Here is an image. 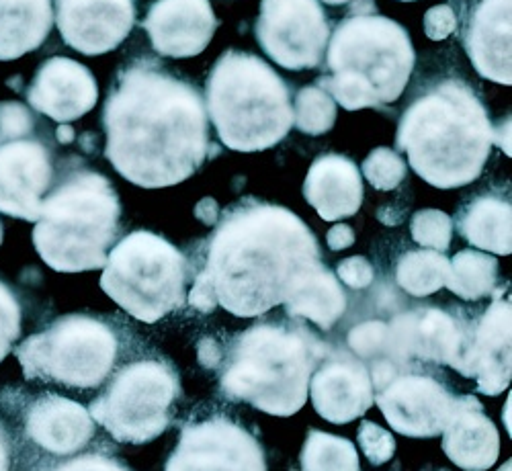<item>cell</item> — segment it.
Wrapping results in <instances>:
<instances>
[{"label":"cell","instance_id":"1","mask_svg":"<svg viewBox=\"0 0 512 471\" xmlns=\"http://www.w3.org/2000/svg\"><path fill=\"white\" fill-rule=\"evenodd\" d=\"M105 156L144 189L193 177L211 152L205 103L193 84L148 64L123 70L109 91Z\"/></svg>","mask_w":512,"mask_h":471},{"label":"cell","instance_id":"2","mask_svg":"<svg viewBox=\"0 0 512 471\" xmlns=\"http://www.w3.org/2000/svg\"><path fill=\"white\" fill-rule=\"evenodd\" d=\"M318 263V240L293 211L248 199L226 211L197 275L218 306L238 318H254L281 306Z\"/></svg>","mask_w":512,"mask_h":471},{"label":"cell","instance_id":"3","mask_svg":"<svg viewBox=\"0 0 512 471\" xmlns=\"http://www.w3.org/2000/svg\"><path fill=\"white\" fill-rule=\"evenodd\" d=\"M494 125L461 80H443L402 115L396 146L414 173L437 189L474 183L490 158Z\"/></svg>","mask_w":512,"mask_h":471},{"label":"cell","instance_id":"4","mask_svg":"<svg viewBox=\"0 0 512 471\" xmlns=\"http://www.w3.org/2000/svg\"><path fill=\"white\" fill-rule=\"evenodd\" d=\"M328 349L302 324L250 326L228 342L220 390L232 402H246L273 416H291L304 408L310 379Z\"/></svg>","mask_w":512,"mask_h":471},{"label":"cell","instance_id":"5","mask_svg":"<svg viewBox=\"0 0 512 471\" xmlns=\"http://www.w3.org/2000/svg\"><path fill=\"white\" fill-rule=\"evenodd\" d=\"M326 50L330 76H322L316 87L347 111L398 101L416 60L408 31L379 15L345 19Z\"/></svg>","mask_w":512,"mask_h":471},{"label":"cell","instance_id":"6","mask_svg":"<svg viewBox=\"0 0 512 471\" xmlns=\"http://www.w3.org/2000/svg\"><path fill=\"white\" fill-rule=\"evenodd\" d=\"M121 203L107 177L93 170L68 175L41 203L33 244L58 273L103 269L119 234Z\"/></svg>","mask_w":512,"mask_h":471},{"label":"cell","instance_id":"7","mask_svg":"<svg viewBox=\"0 0 512 471\" xmlns=\"http://www.w3.org/2000/svg\"><path fill=\"white\" fill-rule=\"evenodd\" d=\"M205 99L222 144L236 152L273 148L293 125L287 84L252 54L226 52L205 82Z\"/></svg>","mask_w":512,"mask_h":471},{"label":"cell","instance_id":"8","mask_svg":"<svg viewBox=\"0 0 512 471\" xmlns=\"http://www.w3.org/2000/svg\"><path fill=\"white\" fill-rule=\"evenodd\" d=\"M187 279L183 252L158 234L138 230L107 254L101 289L130 316L154 324L185 306Z\"/></svg>","mask_w":512,"mask_h":471},{"label":"cell","instance_id":"9","mask_svg":"<svg viewBox=\"0 0 512 471\" xmlns=\"http://www.w3.org/2000/svg\"><path fill=\"white\" fill-rule=\"evenodd\" d=\"M15 355L27 379L95 390L115 367L119 338L101 318L70 314L58 318L48 330L29 336Z\"/></svg>","mask_w":512,"mask_h":471},{"label":"cell","instance_id":"10","mask_svg":"<svg viewBox=\"0 0 512 471\" xmlns=\"http://www.w3.org/2000/svg\"><path fill=\"white\" fill-rule=\"evenodd\" d=\"M181 394L177 369L168 361L142 359L121 367L89 414L117 443L144 445L158 439L173 420Z\"/></svg>","mask_w":512,"mask_h":471},{"label":"cell","instance_id":"11","mask_svg":"<svg viewBox=\"0 0 512 471\" xmlns=\"http://www.w3.org/2000/svg\"><path fill=\"white\" fill-rule=\"evenodd\" d=\"M254 33L275 64L306 70L322 64L330 25L318 0H263Z\"/></svg>","mask_w":512,"mask_h":471},{"label":"cell","instance_id":"12","mask_svg":"<svg viewBox=\"0 0 512 471\" xmlns=\"http://www.w3.org/2000/svg\"><path fill=\"white\" fill-rule=\"evenodd\" d=\"M164 471H267V457L242 424L211 416L183 426Z\"/></svg>","mask_w":512,"mask_h":471},{"label":"cell","instance_id":"13","mask_svg":"<svg viewBox=\"0 0 512 471\" xmlns=\"http://www.w3.org/2000/svg\"><path fill=\"white\" fill-rule=\"evenodd\" d=\"M373 400L394 431L412 439L439 437L457 404V396L445 383L414 369H400L375 385Z\"/></svg>","mask_w":512,"mask_h":471},{"label":"cell","instance_id":"14","mask_svg":"<svg viewBox=\"0 0 512 471\" xmlns=\"http://www.w3.org/2000/svg\"><path fill=\"white\" fill-rule=\"evenodd\" d=\"M469 338V326L441 308H416L398 314L388 324L383 359L398 369L418 363L459 367Z\"/></svg>","mask_w":512,"mask_h":471},{"label":"cell","instance_id":"15","mask_svg":"<svg viewBox=\"0 0 512 471\" xmlns=\"http://www.w3.org/2000/svg\"><path fill=\"white\" fill-rule=\"evenodd\" d=\"M52 177L50 150L39 140H0V213L37 222Z\"/></svg>","mask_w":512,"mask_h":471},{"label":"cell","instance_id":"16","mask_svg":"<svg viewBox=\"0 0 512 471\" xmlns=\"http://www.w3.org/2000/svg\"><path fill=\"white\" fill-rule=\"evenodd\" d=\"M134 0H56V23L66 44L84 54H107L132 33Z\"/></svg>","mask_w":512,"mask_h":471},{"label":"cell","instance_id":"17","mask_svg":"<svg viewBox=\"0 0 512 471\" xmlns=\"http://www.w3.org/2000/svg\"><path fill=\"white\" fill-rule=\"evenodd\" d=\"M316 412L334 424H347L373 406V383L367 365L345 349H328L310 379Z\"/></svg>","mask_w":512,"mask_h":471},{"label":"cell","instance_id":"18","mask_svg":"<svg viewBox=\"0 0 512 471\" xmlns=\"http://www.w3.org/2000/svg\"><path fill=\"white\" fill-rule=\"evenodd\" d=\"M510 318V302L496 297L482 318L469 326L467 347L455 371L467 379H476L480 394L498 396L510 383Z\"/></svg>","mask_w":512,"mask_h":471},{"label":"cell","instance_id":"19","mask_svg":"<svg viewBox=\"0 0 512 471\" xmlns=\"http://www.w3.org/2000/svg\"><path fill=\"white\" fill-rule=\"evenodd\" d=\"M144 29L160 56L193 58L209 46L218 19L209 0H156L144 19Z\"/></svg>","mask_w":512,"mask_h":471},{"label":"cell","instance_id":"20","mask_svg":"<svg viewBox=\"0 0 512 471\" xmlns=\"http://www.w3.org/2000/svg\"><path fill=\"white\" fill-rule=\"evenodd\" d=\"M27 99L35 111L58 123H68L95 109L99 84L87 66L58 56L41 64L27 91Z\"/></svg>","mask_w":512,"mask_h":471},{"label":"cell","instance_id":"21","mask_svg":"<svg viewBox=\"0 0 512 471\" xmlns=\"http://www.w3.org/2000/svg\"><path fill=\"white\" fill-rule=\"evenodd\" d=\"M512 0H480L467 21L463 35L465 52L480 76L510 84Z\"/></svg>","mask_w":512,"mask_h":471},{"label":"cell","instance_id":"22","mask_svg":"<svg viewBox=\"0 0 512 471\" xmlns=\"http://www.w3.org/2000/svg\"><path fill=\"white\" fill-rule=\"evenodd\" d=\"M25 431L37 447L54 455H72L93 439L95 420L78 402L46 394L29 406Z\"/></svg>","mask_w":512,"mask_h":471},{"label":"cell","instance_id":"23","mask_svg":"<svg viewBox=\"0 0 512 471\" xmlns=\"http://www.w3.org/2000/svg\"><path fill=\"white\" fill-rule=\"evenodd\" d=\"M443 435L445 455L465 471L490 469L500 453V435L476 396H457Z\"/></svg>","mask_w":512,"mask_h":471},{"label":"cell","instance_id":"24","mask_svg":"<svg viewBox=\"0 0 512 471\" xmlns=\"http://www.w3.org/2000/svg\"><path fill=\"white\" fill-rule=\"evenodd\" d=\"M304 197L324 222L355 216L363 203V179L357 164L340 154L318 156L308 170Z\"/></svg>","mask_w":512,"mask_h":471},{"label":"cell","instance_id":"25","mask_svg":"<svg viewBox=\"0 0 512 471\" xmlns=\"http://www.w3.org/2000/svg\"><path fill=\"white\" fill-rule=\"evenodd\" d=\"M54 23L52 0H0V62L37 50Z\"/></svg>","mask_w":512,"mask_h":471},{"label":"cell","instance_id":"26","mask_svg":"<svg viewBox=\"0 0 512 471\" xmlns=\"http://www.w3.org/2000/svg\"><path fill=\"white\" fill-rule=\"evenodd\" d=\"M291 318H306L330 330L347 312V295L336 275L322 263L310 269L283 302Z\"/></svg>","mask_w":512,"mask_h":471},{"label":"cell","instance_id":"27","mask_svg":"<svg viewBox=\"0 0 512 471\" xmlns=\"http://www.w3.org/2000/svg\"><path fill=\"white\" fill-rule=\"evenodd\" d=\"M459 234L482 250L494 254L512 252L510 201L496 195H480L461 207L455 220Z\"/></svg>","mask_w":512,"mask_h":471},{"label":"cell","instance_id":"28","mask_svg":"<svg viewBox=\"0 0 512 471\" xmlns=\"http://www.w3.org/2000/svg\"><path fill=\"white\" fill-rule=\"evenodd\" d=\"M449 279L445 287L467 302H478V299L494 293L498 281V261L478 250H461L453 256Z\"/></svg>","mask_w":512,"mask_h":471},{"label":"cell","instance_id":"29","mask_svg":"<svg viewBox=\"0 0 512 471\" xmlns=\"http://www.w3.org/2000/svg\"><path fill=\"white\" fill-rule=\"evenodd\" d=\"M451 263L443 252L437 250H410L402 254L396 269L398 285L414 295L426 297L445 287Z\"/></svg>","mask_w":512,"mask_h":471},{"label":"cell","instance_id":"30","mask_svg":"<svg viewBox=\"0 0 512 471\" xmlns=\"http://www.w3.org/2000/svg\"><path fill=\"white\" fill-rule=\"evenodd\" d=\"M302 471H361L357 447L345 439L322 431H310L304 443Z\"/></svg>","mask_w":512,"mask_h":471},{"label":"cell","instance_id":"31","mask_svg":"<svg viewBox=\"0 0 512 471\" xmlns=\"http://www.w3.org/2000/svg\"><path fill=\"white\" fill-rule=\"evenodd\" d=\"M336 121V103L320 87H304L293 103V125L308 136H322Z\"/></svg>","mask_w":512,"mask_h":471},{"label":"cell","instance_id":"32","mask_svg":"<svg viewBox=\"0 0 512 471\" xmlns=\"http://www.w3.org/2000/svg\"><path fill=\"white\" fill-rule=\"evenodd\" d=\"M410 232L416 244L424 248H433L437 252H445L451 246L453 220L445 211L422 209L414 213Z\"/></svg>","mask_w":512,"mask_h":471},{"label":"cell","instance_id":"33","mask_svg":"<svg viewBox=\"0 0 512 471\" xmlns=\"http://www.w3.org/2000/svg\"><path fill=\"white\" fill-rule=\"evenodd\" d=\"M363 175L377 191H394L406 179V162L390 148H375L363 162Z\"/></svg>","mask_w":512,"mask_h":471},{"label":"cell","instance_id":"34","mask_svg":"<svg viewBox=\"0 0 512 471\" xmlns=\"http://www.w3.org/2000/svg\"><path fill=\"white\" fill-rule=\"evenodd\" d=\"M386 334H388L386 322L367 320L349 332L347 336L349 349L361 361H369V363L379 361L383 359V349H386Z\"/></svg>","mask_w":512,"mask_h":471},{"label":"cell","instance_id":"35","mask_svg":"<svg viewBox=\"0 0 512 471\" xmlns=\"http://www.w3.org/2000/svg\"><path fill=\"white\" fill-rule=\"evenodd\" d=\"M357 441H359L361 451L369 459V463L375 467L388 463L396 453V441L390 435V431H386L383 426L369 422V420L361 422Z\"/></svg>","mask_w":512,"mask_h":471},{"label":"cell","instance_id":"36","mask_svg":"<svg viewBox=\"0 0 512 471\" xmlns=\"http://www.w3.org/2000/svg\"><path fill=\"white\" fill-rule=\"evenodd\" d=\"M21 334V306L11 287L0 281V361H3Z\"/></svg>","mask_w":512,"mask_h":471},{"label":"cell","instance_id":"37","mask_svg":"<svg viewBox=\"0 0 512 471\" xmlns=\"http://www.w3.org/2000/svg\"><path fill=\"white\" fill-rule=\"evenodd\" d=\"M33 132V117L21 103H0V140L23 138Z\"/></svg>","mask_w":512,"mask_h":471},{"label":"cell","instance_id":"38","mask_svg":"<svg viewBox=\"0 0 512 471\" xmlns=\"http://www.w3.org/2000/svg\"><path fill=\"white\" fill-rule=\"evenodd\" d=\"M338 279L351 289H365L373 283L375 279V269L373 265L365 259V256H351V259H345L336 269Z\"/></svg>","mask_w":512,"mask_h":471},{"label":"cell","instance_id":"39","mask_svg":"<svg viewBox=\"0 0 512 471\" xmlns=\"http://www.w3.org/2000/svg\"><path fill=\"white\" fill-rule=\"evenodd\" d=\"M50 471H132V469L113 457L89 453V455H80L64 463H58Z\"/></svg>","mask_w":512,"mask_h":471},{"label":"cell","instance_id":"40","mask_svg":"<svg viewBox=\"0 0 512 471\" xmlns=\"http://www.w3.org/2000/svg\"><path fill=\"white\" fill-rule=\"evenodd\" d=\"M457 29L455 11L449 5H439L426 11L424 15V33L433 41L447 39Z\"/></svg>","mask_w":512,"mask_h":471},{"label":"cell","instance_id":"41","mask_svg":"<svg viewBox=\"0 0 512 471\" xmlns=\"http://www.w3.org/2000/svg\"><path fill=\"white\" fill-rule=\"evenodd\" d=\"M326 242L332 250H345L355 244V232L347 224H338L326 234Z\"/></svg>","mask_w":512,"mask_h":471},{"label":"cell","instance_id":"42","mask_svg":"<svg viewBox=\"0 0 512 471\" xmlns=\"http://www.w3.org/2000/svg\"><path fill=\"white\" fill-rule=\"evenodd\" d=\"M324 5L330 7H343V5H355L357 15H371V11H375V5L371 0H322Z\"/></svg>","mask_w":512,"mask_h":471},{"label":"cell","instance_id":"43","mask_svg":"<svg viewBox=\"0 0 512 471\" xmlns=\"http://www.w3.org/2000/svg\"><path fill=\"white\" fill-rule=\"evenodd\" d=\"M494 144H498L510 156V121H506V125L494 127Z\"/></svg>","mask_w":512,"mask_h":471},{"label":"cell","instance_id":"44","mask_svg":"<svg viewBox=\"0 0 512 471\" xmlns=\"http://www.w3.org/2000/svg\"><path fill=\"white\" fill-rule=\"evenodd\" d=\"M11 467V449H9V439L0 426V471H9Z\"/></svg>","mask_w":512,"mask_h":471},{"label":"cell","instance_id":"45","mask_svg":"<svg viewBox=\"0 0 512 471\" xmlns=\"http://www.w3.org/2000/svg\"><path fill=\"white\" fill-rule=\"evenodd\" d=\"M74 130L72 127H68V125H60V130H58V140L60 142H64V144H70V142H74Z\"/></svg>","mask_w":512,"mask_h":471},{"label":"cell","instance_id":"46","mask_svg":"<svg viewBox=\"0 0 512 471\" xmlns=\"http://www.w3.org/2000/svg\"><path fill=\"white\" fill-rule=\"evenodd\" d=\"M0 244H3V224H0Z\"/></svg>","mask_w":512,"mask_h":471},{"label":"cell","instance_id":"47","mask_svg":"<svg viewBox=\"0 0 512 471\" xmlns=\"http://www.w3.org/2000/svg\"><path fill=\"white\" fill-rule=\"evenodd\" d=\"M404 3H412V0H404Z\"/></svg>","mask_w":512,"mask_h":471}]
</instances>
